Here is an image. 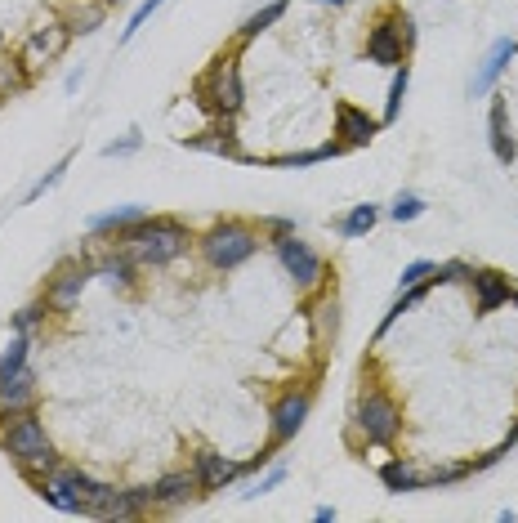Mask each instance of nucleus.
<instances>
[{
	"mask_svg": "<svg viewBox=\"0 0 518 523\" xmlns=\"http://www.w3.org/2000/svg\"><path fill=\"white\" fill-rule=\"evenodd\" d=\"M139 148H143V135H139V130H130L126 139H112V144L103 148V157H134Z\"/></svg>",
	"mask_w": 518,
	"mask_h": 523,
	"instance_id": "a19ab883",
	"label": "nucleus"
},
{
	"mask_svg": "<svg viewBox=\"0 0 518 523\" xmlns=\"http://www.w3.org/2000/svg\"><path fill=\"white\" fill-rule=\"evenodd\" d=\"M103 18H108V5H103V0H76L63 14V23L72 27V36H90L103 27Z\"/></svg>",
	"mask_w": 518,
	"mask_h": 523,
	"instance_id": "b1692460",
	"label": "nucleus"
},
{
	"mask_svg": "<svg viewBox=\"0 0 518 523\" xmlns=\"http://www.w3.org/2000/svg\"><path fill=\"white\" fill-rule=\"evenodd\" d=\"M0 103H5V99H0Z\"/></svg>",
	"mask_w": 518,
	"mask_h": 523,
	"instance_id": "de8ad7c7",
	"label": "nucleus"
},
{
	"mask_svg": "<svg viewBox=\"0 0 518 523\" xmlns=\"http://www.w3.org/2000/svg\"><path fill=\"white\" fill-rule=\"evenodd\" d=\"M193 470H197V483H201V497H210V492H224L228 483L242 479L246 465L228 461V456L215 452V448H201V452H193Z\"/></svg>",
	"mask_w": 518,
	"mask_h": 523,
	"instance_id": "f8f14e48",
	"label": "nucleus"
},
{
	"mask_svg": "<svg viewBox=\"0 0 518 523\" xmlns=\"http://www.w3.org/2000/svg\"><path fill=\"white\" fill-rule=\"evenodd\" d=\"M407 90H411V63H398V68H393V81H389L385 112H380V126H393V121L402 117V103H407Z\"/></svg>",
	"mask_w": 518,
	"mask_h": 523,
	"instance_id": "bb28decb",
	"label": "nucleus"
},
{
	"mask_svg": "<svg viewBox=\"0 0 518 523\" xmlns=\"http://www.w3.org/2000/svg\"><path fill=\"white\" fill-rule=\"evenodd\" d=\"M318 5H344V0H318Z\"/></svg>",
	"mask_w": 518,
	"mask_h": 523,
	"instance_id": "a18cd8bd",
	"label": "nucleus"
},
{
	"mask_svg": "<svg viewBox=\"0 0 518 523\" xmlns=\"http://www.w3.org/2000/svg\"><path fill=\"white\" fill-rule=\"evenodd\" d=\"M139 215H148V211H143V206H117V211H103V215H94L90 220V233L94 237H117L121 228L134 224Z\"/></svg>",
	"mask_w": 518,
	"mask_h": 523,
	"instance_id": "c85d7f7f",
	"label": "nucleus"
},
{
	"mask_svg": "<svg viewBox=\"0 0 518 523\" xmlns=\"http://www.w3.org/2000/svg\"><path fill=\"white\" fill-rule=\"evenodd\" d=\"M161 5H166V0H143V5H139V9H134V14H130V23L121 27V41H134V36H139V27L148 23V18L157 14Z\"/></svg>",
	"mask_w": 518,
	"mask_h": 523,
	"instance_id": "e433bc0d",
	"label": "nucleus"
},
{
	"mask_svg": "<svg viewBox=\"0 0 518 523\" xmlns=\"http://www.w3.org/2000/svg\"><path fill=\"white\" fill-rule=\"evenodd\" d=\"M344 148L340 139H326V144L318 148H304V152H282V157H268L264 166H277V170H304V166H318V161H335V157H344Z\"/></svg>",
	"mask_w": 518,
	"mask_h": 523,
	"instance_id": "5701e85b",
	"label": "nucleus"
},
{
	"mask_svg": "<svg viewBox=\"0 0 518 523\" xmlns=\"http://www.w3.org/2000/svg\"><path fill=\"white\" fill-rule=\"evenodd\" d=\"M67 45H72V27H67L63 18H45V23H36L32 32H27V41L18 45V59H23V68L32 76H45V68H54L67 54Z\"/></svg>",
	"mask_w": 518,
	"mask_h": 523,
	"instance_id": "0eeeda50",
	"label": "nucleus"
},
{
	"mask_svg": "<svg viewBox=\"0 0 518 523\" xmlns=\"http://www.w3.org/2000/svg\"><path fill=\"white\" fill-rule=\"evenodd\" d=\"M179 144L193 148V152H210V157H233V161H246V148L237 139L233 121H219L215 130H201V135H179Z\"/></svg>",
	"mask_w": 518,
	"mask_h": 523,
	"instance_id": "a211bd4d",
	"label": "nucleus"
},
{
	"mask_svg": "<svg viewBox=\"0 0 518 523\" xmlns=\"http://www.w3.org/2000/svg\"><path fill=\"white\" fill-rule=\"evenodd\" d=\"M54 465H59V452H50V456H36V461H23V465H18V470H23V479L32 483V488H41V483H45V474H50Z\"/></svg>",
	"mask_w": 518,
	"mask_h": 523,
	"instance_id": "c9c22d12",
	"label": "nucleus"
},
{
	"mask_svg": "<svg viewBox=\"0 0 518 523\" xmlns=\"http://www.w3.org/2000/svg\"><path fill=\"white\" fill-rule=\"evenodd\" d=\"M148 510H157L152 506V488H117L99 519H139V515H148Z\"/></svg>",
	"mask_w": 518,
	"mask_h": 523,
	"instance_id": "4be33fe9",
	"label": "nucleus"
},
{
	"mask_svg": "<svg viewBox=\"0 0 518 523\" xmlns=\"http://www.w3.org/2000/svg\"><path fill=\"white\" fill-rule=\"evenodd\" d=\"M434 278V264L429 260H416V264H407L402 269V278H398V291H407V287H420V282H429Z\"/></svg>",
	"mask_w": 518,
	"mask_h": 523,
	"instance_id": "ea45409f",
	"label": "nucleus"
},
{
	"mask_svg": "<svg viewBox=\"0 0 518 523\" xmlns=\"http://www.w3.org/2000/svg\"><path fill=\"white\" fill-rule=\"evenodd\" d=\"M469 287H474V309L478 313H496L514 300L510 273H501V269H474L469 273Z\"/></svg>",
	"mask_w": 518,
	"mask_h": 523,
	"instance_id": "f3484780",
	"label": "nucleus"
},
{
	"mask_svg": "<svg viewBox=\"0 0 518 523\" xmlns=\"http://www.w3.org/2000/svg\"><path fill=\"white\" fill-rule=\"evenodd\" d=\"M27 354H32V336L14 331V340H9L5 354H0V376H9V372H18V367H27Z\"/></svg>",
	"mask_w": 518,
	"mask_h": 523,
	"instance_id": "2f4dec72",
	"label": "nucleus"
},
{
	"mask_svg": "<svg viewBox=\"0 0 518 523\" xmlns=\"http://www.w3.org/2000/svg\"><path fill=\"white\" fill-rule=\"evenodd\" d=\"M411 50H416V18L402 5H385L367 32V63L398 68V63L411 59Z\"/></svg>",
	"mask_w": 518,
	"mask_h": 523,
	"instance_id": "20e7f679",
	"label": "nucleus"
},
{
	"mask_svg": "<svg viewBox=\"0 0 518 523\" xmlns=\"http://www.w3.org/2000/svg\"><path fill=\"white\" fill-rule=\"evenodd\" d=\"M112 242L126 246L139 269H166V264H175L179 255L188 251L193 233H188V224L170 220V215H139V220L121 228Z\"/></svg>",
	"mask_w": 518,
	"mask_h": 523,
	"instance_id": "f257e3e1",
	"label": "nucleus"
},
{
	"mask_svg": "<svg viewBox=\"0 0 518 523\" xmlns=\"http://www.w3.org/2000/svg\"><path fill=\"white\" fill-rule=\"evenodd\" d=\"M0 448L14 465L23 461H36V456H50L54 443H50V430H45V421L36 412H18L9 416V421H0Z\"/></svg>",
	"mask_w": 518,
	"mask_h": 523,
	"instance_id": "6e6552de",
	"label": "nucleus"
},
{
	"mask_svg": "<svg viewBox=\"0 0 518 523\" xmlns=\"http://www.w3.org/2000/svg\"><path fill=\"white\" fill-rule=\"evenodd\" d=\"M389 220L393 224H411V220H420V215H425V197H416V193H398L389 202Z\"/></svg>",
	"mask_w": 518,
	"mask_h": 523,
	"instance_id": "72a5a7b5",
	"label": "nucleus"
},
{
	"mask_svg": "<svg viewBox=\"0 0 518 523\" xmlns=\"http://www.w3.org/2000/svg\"><path fill=\"white\" fill-rule=\"evenodd\" d=\"M286 9H291V0H268L264 9H255V14L242 23V32H237V45L255 41L259 32H268V27H273V23H282V18H286Z\"/></svg>",
	"mask_w": 518,
	"mask_h": 523,
	"instance_id": "a878e982",
	"label": "nucleus"
},
{
	"mask_svg": "<svg viewBox=\"0 0 518 523\" xmlns=\"http://www.w3.org/2000/svg\"><path fill=\"white\" fill-rule=\"evenodd\" d=\"M518 54V41H496L492 50H487V59H483V68L474 72V81H469V99H487V94L496 90V81L505 76V68H510V59Z\"/></svg>",
	"mask_w": 518,
	"mask_h": 523,
	"instance_id": "6ab92c4d",
	"label": "nucleus"
},
{
	"mask_svg": "<svg viewBox=\"0 0 518 523\" xmlns=\"http://www.w3.org/2000/svg\"><path fill=\"white\" fill-rule=\"evenodd\" d=\"M259 233L282 237V233H300V224H295V220H286V215H264V220H259Z\"/></svg>",
	"mask_w": 518,
	"mask_h": 523,
	"instance_id": "79ce46f5",
	"label": "nucleus"
},
{
	"mask_svg": "<svg viewBox=\"0 0 518 523\" xmlns=\"http://www.w3.org/2000/svg\"><path fill=\"white\" fill-rule=\"evenodd\" d=\"M474 264L465 260H447V264H434V287H452V282H469Z\"/></svg>",
	"mask_w": 518,
	"mask_h": 523,
	"instance_id": "f704fd0d",
	"label": "nucleus"
},
{
	"mask_svg": "<svg viewBox=\"0 0 518 523\" xmlns=\"http://www.w3.org/2000/svg\"><path fill=\"white\" fill-rule=\"evenodd\" d=\"M510 304H518V291H514V300H510Z\"/></svg>",
	"mask_w": 518,
	"mask_h": 523,
	"instance_id": "49530a36",
	"label": "nucleus"
},
{
	"mask_svg": "<svg viewBox=\"0 0 518 523\" xmlns=\"http://www.w3.org/2000/svg\"><path fill=\"white\" fill-rule=\"evenodd\" d=\"M201 497V483H197V470L188 465V470H170L161 474L157 483H152V506L157 510H179L188 506V501Z\"/></svg>",
	"mask_w": 518,
	"mask_h": 523,
	"instance_id": "2eb2a0df",
	"label": "nucleus"
},
{
	"mask_svg": "<svg viewBox=\"0 0 518 523\" xmlns=\"http://www.w3.org/2000/svg\"><path fill=\"white\" fill-rule=\"evenodd\" d=\"M50 304H45V300H32V304H23V309H18L14 313V318H9V327H14V331H23V336H32V331L36 327H41V322L45 318H50Z\"/></svg>",
	"mask_w": 518,
	"mask_h": 523,
	"instance_id": "473e14b6",
	"label": "nucleus"
},
{
	"mask_svg": "<svg viewBox=\"0 0 518 523\" xmlns=\"http://www.w3.org/2000/svg\"><path fill=\"white\" fill-rule=\"evenodd\" d=\"M380 483H385V492H393V497H402V492H425V470H420L416 461H407V456H393V461L380 465Z\"/></svg>",
	"mask_w": 518,
	"mask_h": 523,
	"instance_id": "412c9836",
	"label": "nucleus"
},
{
	"mask_svg": "<svg viewBox=\"0 0 518 523\" xmlns=\"http://www.w3.org/2000/svg\"><path fill=\"white\" fill-rule=\"evenodd\" d=\"M487 144H492V157L501 166H514L518 144L510 135V108H505V94H492V108H487Z\"/></svg>",
	"mask_w": 518,
	"mask_h": 523,
	"instance_id": "aec40b11",
	"label": "nucleus"
},
{
	"mask_svg": "<svg viewBox=\"0 0 518 523\" xmlns=\"http://www.w3.org/2000/svg\"><path fill=\"white\" fill-rule=\"evenodd\" d=\"M309 412H313V389H286L273 403V439L268 443H273V448H286V443L304 430Z\"/></svg>",
	"mask_w": 518,
	"mask_h": 523,
	"instance_id": "9b49d317",
	"label": "nucleus"
},
{
	"mask_svg": "<svg viewBox=\"0 0 518 523\" xmlns=\"http://www.w3.org/2000/svg\"><path fill=\"white\" fill-rule=\"evenodd\" d=\"M103 5H108V9H112V5H126V0H103Z\"/></svg>",
	"mask_w": 518,
	"mask_h": 523,
	"instance_id": "c03bdc74",
	"label": "nucleus"
},
{
	"mask_svg": "<svg viewBox=\"0 0 518 523\" xmlns=\"http://www.w3.org/2000/svg\"><path fill=\"white\" fill-rule=\"evenodd\" d=\"M309 322H313V340L335 336V322H340V304H335V296H322L318 304H309Z\"/></svg>",
	"mask_w": 518,
	"mask_h": 523,
	"instance_id": "c756f323",
	"label": "nucleus"
},
{
	"mask_svg": "<svg viewBox=\"0 0 518 523\" xmlns=\"http://www.w3.org/2000/svg\"><path fill=\"white\" fill-rule=\"evenodd\" d=\"M197 246H201V260H206L210 269L228 273V269L246 264L259 251V233L251 224H242V220H219V224H210L206 233L197 237Z\"/></svg>",
	"mask_w": 518,
	"mask_h": 523,
	"instance_id": "39448f33",
	"label": "nucleus"
},
{
	"mask_svg": "<svg viewBox=\"0 0 518 523\" xmlns=\"http://www.w3.org/2000/svg\"><path fill=\"white\" fill-rule=\"evenodd\" d=\"M90 278H94V264L90 260H63L59 269L45 278V304H50L54 313H72L76 304H81L85 296V287H90Z\"/></svg>",
	"mask_w": 518,
	"mask_h": 523,
	"instance_id": "1a4fd4ad",
	"label": "nucleus"
},
{
	"mask_svg": "<svg viewBox=\"0 0 518 523\" xmlns=\"http://www.w3.org/2000/svg\"><path fill=\"white\" fill-rule=\"evenodd\" d=\"M268 242H273L282 269L295 278V287H304V291L318 287L322 273H326V264H322V255L313 251L309 242H300V233H282V237H268Z\"/></svg>",
	"mask_w": 518,
	"mask_h": 523,
	"instance_id": "9d476101",
	"label": "nucleus"
},
{
	"mask_svg": "<svg viewBox=\"0 0 518 523\" xmlns=\"http://www.w3.org/2000/svg\"><path fill=\"white\" fill-rule=\"evenodd\" d=\"M193 99L210 108L219 121H233L246 108V85H242V50H224L210 59V68L197 76Z\"/></svg>",
	"mask_w": 518,
	"mask_h": 523,
	"instance_id": "7ed1b4c3",
	"label": "nucleus"
},
{
	"mask_svg": "<svg viewBox=\"0 0 518 523\" xmlns=\"http://www.w3.org/2000/svg\"><path fill=\"white\" fill-rule=\"evenodd\" d=\"M282 479H286V465H273V470H268L264 479H255L251 488L242 492V501H255V497H264V492H273V488H277V483H282Z\"/></svg>",
	"mask_w": 518,
	"mask_h": 523,
	"instance_id": "58836bf2",
	"label": "nucleus"
},
{
	"mask_svg": "<svg viewBox=\"0 0 518 523\" xmlns=\"http://www.w3.org/2000/svg\"><path fill=\"white\" fill-rule=\"evenodd\" d=\"M474 474V465L469 461H452V465H434V470H425V488H452V483L469 479Z\"/></svg>",
	"mask_w": 518,
	"mask_h": 523,
	"instance_id": "7c9ffc66",
	"label": "nucleus"
},
{
	"mask_svg": "<svg viewBox=\"0 0 518 523\" xmlns=\"http://www.w3.org/2000/svg\"><path fill=\"white\" fill-rule=\"evenodd\" d=\"M36 398H41V385H36L32 367H18V372L0 376V421L18 412H36Z\"/></svg>",
	"mask_w": 518,
	"mask_h": 523,
	"instance_id": "ddd939ff",
	"label": "nucleus"
},
{
	"mask_svg": "<svg viewBox=\"0 0 518 523\" xmlns=\"http://www.w3.org/2000/svg\"><path fill=\"white\" fill-rule=\"evenodd\" d=\"M380 215H385V211H380L376 202H362V206H353V211L340 220V237H349V242H358V237H367L371 228L380 224Z\"/></svg>",
	"mask_w": 518,
	"mask_h": 523,
	"instance_id": "cd10ccee",
	"label": "nucleus"
},
{
	"mask_svg": "<svg viewBox=\"0 0 518 523\" xmlns=\"http://www.w3.org/2000/svg\"><path fill=\"white\" fill-rule=\"evenodd\" d=\"M36 76L23 68V59L18 54H0V99H18V94L32 90Z\"/></svg>",
	"mask_w": 518,
	"mask_h": 523,
	"instance_id": "393cba45",
	"label": "nucleus"
},
{
	"mask_svg": "<svg viewBox=\"0 0 518 523\" xmlns=\"http://www.w3.org/2000/svg\"><path fill=\"white\" fill-rule=\"evenodd\" d=\"M67 166H72V157H63L59 166L50 170V175H41V179H36V184H32V193H27V202H41V197L50 193V188H54V184H59V179L67 175Z\"/></svg>",
	"mask_w": 518,
	"mask_h": 523,
	"instance_id": "4c0bfd02",
	"label": "nucleus"
},
{
	"mask_svg": "<svg viewBox=\"0 0 518 523\" xmlns=\"http://www.w3.org/2000/svg\"><path fill=\"white\" fill-rule=\"evenodd\" d=\"M380 135V117H367L358 103H335V139L344 148H367Z\"/></svg>",
	"mask_w": 518,
	"mask_h": 523,
	"instance_id": "4468645a",
	"label": "nucleus"
},
{
	"mask_svg": "<svg viewBox=\"0 0 518 523\" xmlns=\"http://www.w3.org/2000/svg\"><path fill=\"white\" fill-rule=\"evenodd\" d=\"M402 434V407L393 403V394L385 389H362L358 407H353V443L367 439L376 448H389Z\"/></svg>",
	"mask_w": 518,
	"mask_h": 523,
	"instance_id": "423d86ee",
	"label": "nucleus"
},
{
	"mask_svg": "<svg viewBox=\"0 0 518 523\" xmlns=\"http://www.w3.org/2000/svg\"><path fill=\"white\" fill-rule=\"evenodd\" d=\"M313 519H318V523H331V519H335V506H318V515H313Z\"/></svg>",
	"mask_w": 518,
	"mask_h": 523,
	"instance_id": "37998d69",
	"label": "nucleus"
},
{
	"mask_svg": "<svg viewBox=\"0 0 518 523\" xmlns=\"http://www.w3.org/2000/svg\"><path fill=\"white\" fill-rule=\"evenodd\" d=\"M90 264H94V278H103L112 291H130L134 273H139V264L130 260V251H126V246H117L112 237H108V251L90 255Z\"/></svg>",
	"mask_w": 518,
	"mask_h": 523,
	"instance_id": "dca6fc26",
	"label": "nucleus"
},
{
	"mask_svg": "<svg viewBox=\"0 0 518 523\" xmlns=\"http://www.w3.org/2000/svg\"><path fill=\"white\" fill-rule=\"evenodd\" d=\"M36 492H41L45 506L63 510V515H90V519H99L103 506H108V497L117 488H112V483L90 479V474L76 470V465H63L59 461L50 474H45V483Z\"/></svg>",
	"mask_w": 518,
	"mask_h": 523,
	"instance_id": "f03ea898",
	"label": "nucleus"
}]
</instances>
